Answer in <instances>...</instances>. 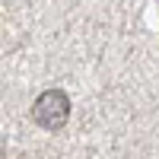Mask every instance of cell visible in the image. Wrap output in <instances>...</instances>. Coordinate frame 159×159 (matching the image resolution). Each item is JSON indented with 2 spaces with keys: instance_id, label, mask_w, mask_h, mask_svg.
I'll return each mask as SVG.
<instances>
[{
  "instance_id": "6da1fadb",
  "label": "cell",
  "mask_w": 159,
  "mask_h": 159,
  "mask_svg": "<svg viewBox=\"0 0 159 159\" xmlns=\"http://www.w3.org/2000/svg\"><path fill=\"white\" fill-rule=\"evenodd\" d=\"M32 118H35V124L45 127V130H61L67 124V118H70V99L64 96L61 89H48V92H42V96L35 99Z\"/></svg>"
}]
</instances>
